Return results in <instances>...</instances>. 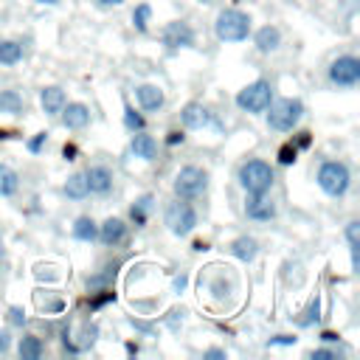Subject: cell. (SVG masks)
I'll use <instances>...</instances> for the list:
<instances>
[{"label":"cell","mask_w":360,"mask_h":360,"mask_svg":"<svg viewBox=\"0 0 360 360\" xmlns=\"http://www.w3.org/2000/svg\"><path fill=\"white\" fill-rule=\"evenodd\" d=\"M236 183L245 194H262V191H270L273 183H276V169L262 160V158H248L245 163H239L236 169Z\"/></svg>","instance_id":"1"},{"label":"cell","mask_w":360,"mask_h":360,"mask_svg":"<svg viewBox=\"0 0 360 360\" xmlns=\"http://www.w3.org/2000/svg\"><path fill=\"white\" fill-rule=\"evenodd\" d=\"M253 31V20L242 8H222L214 20V37L219 42H245Z\"/></svg>","instance_id":"2"},{"label":"cell","mask_w":360,"mask_h":360,"mask_svg":"<svg viewBox=\"0 0 360 360\" xmlns=\"http://www.w3.org/2000/svg\"><path fill=\"white\" fill-rule=\"evenodd\" d=\"M315 183H318V188H321L326 197L340 200V197H346L349 188H352V169H349V163H343V160H323V163L318 166Z\"/></svg>","instance_id":"3"},{"label":"cell","mask_w":360,"mask_h":360,"mask_svg":"<svg viewBox=\"0 0 360 360\" xmlns=\"http://www.w3.org/2000/svg\"><path fill=\"white\" fill-rule=\"evenodd\" d=\"M264 112H267V127L270 129H276V132H292L301 124L307 107H304L301 98L284 96V98H273Z\"/></svg>","instance_id":"4"},{"label":"cell","mask_w":360,"mask_h":360,"mask_svg":"<svg viewBox=\"0 0 360 360\" xmlns=\"http://www.w3.org/2000/svg\"><path fill=\"white\" fill-rule=\"evenodd\" d=\"M273 98H276V87H273L270 79H253L250 84H245V87L233 96L236 107H239L242 112H248V115H262V112L270 107Z\"/></svg>","instance_id":"5"},{"label":"cell","mask_w":360,"mask_h":360,"mask_svg":"<svg viewBox=\"0 0 360 360\" xmlns=\"http://www.w3.org/2000/svg\"><path fill=\"white\" fill-rule=\"evenodd\" d=\"M197 222H200V217H197V208L191 205V200L174 197L172 202H166V208H163V225L169 228L172 236H177V239L188 236L197 228Z\"/></svg>","instance_id":"6"},{"label":"cell","mask_w":360,"mask_h":360,"mask_svg":"<svg viewBox=\"0 0 360 360\" xmlns=\"http://www.w3.org/2000/svg\"><path fill=\"white\" fill-rule=\"evenodd\" d=\"M208 172L202 166H194V163H186L180 166V172L174 174L172 180V191L174 197L180 200H200L205 191H208Z\"/></svg>","instance_id":"7"},{"label":"cell","mask_w":360,"mask_h":360,"mask_svg":"<svg viewBox=\"0 0 360 360\" xmlns=\"http://www.w3.org/2000/svg\"><path fill=\"white\" fill-rule=\"evenodd\" d=\"M326 79H329V84H335L340 90H354L360 82V59L354 53L335 56L326 68Z\"/></svg>","instance_id":"8"},{"label":"cell","mask_w":360,"mask_h":360,"mask_svg":"<svg viewBox=\"0 0 360 360\" xmlns=\"http://www.w3.org/2000/svg\"><path fill=\"white\" fill-rule=\"evenodd\" d=\"M245 217L250 222H273L278 217V205L276 200L270 197V191H262V194H245V205H242Z\"/></svg>","instance_id":"9"},{"label":"cell","mask_w":360,"mask_h":360,"mask_svg":"<svg viewBox=\"0 0 360 360\" xmlns=\"http://www.w3.org/2000/svg\"><path fill=\"white\" fill-rule=\"evenodd\" d=\"M160 42H163L166 51H180V48H194L197 37H194V28L186 20H172V22L163 25Z\"/></svg>","instance_id":"10"},{"label":"cell","mask_w":360,"mask_h":360,"mask_svg":"<svg viewBox=\"0 0 360 360\" xmlns=\"http://www.w3.org/2000/svg\"><path fill=\"white\" fill-rule=\"evenodd\" d=\"M84 180H87V191L96 197H107L115 186V174L107 163H90L84 169Z\"/></svg>","instance_id":"11"},{"label":"cell","mask_w":360,"mask_h":360,"mask_svg":"<svg viewBox=\"0 0 360 360\" xmlns=\"http://www.w3.org/2000/svg\"><path fill=\"white\" fill-rule=\"evenodd\" d=\"M180 124L186 129H205V127H217L214 112L202 104V101H186L180 110Z\"/></svg>","instance_id":"12"},{"label":"cell","mask_w":360,"mask_h":360,"mask_svg":"<svg viewBox=\"0 0 360 360\" xmlns=\"http://www.w3.org/2000/svg\"><path fill=\"white\" fill-rule=\"evenodd\" d=\"M127 236H129V225L121 217H107L104 222H98L96 242H101L104 248H118V245L127 242Z\"/></svg>","instance_id":"13"},{"label":"cell","mask_w":360,"mask_h":360,"mask_svg":"<svg viewBox=\"0 0 360 360\" xmlns=\"http://www.w3.org/2000/svg\"><path fill=\"white\" fill-rule=\"evenodd\" d=\"M135 101H138V110H141V112H158V110H163V104H166V93H163L160 84L143 82V84L135 87Z\"/></svg>","instance_id":"14"},{"label":"cell","mask_w":360,"mask_h":360,"mask_svg":"<svg viewBox=\"0 0 360 360\" xmlns=\"http://www.w3.org/2000/svg\"><path fill=\"white\" fill-rule=\"evenodd\" d=\"M59 121H62L65 129H73V132H76V129L90 127L93 112H90V107L82 104V101H65V107L59 110Z\"/></svg>","instance_id":"15"},{"label":"cell","mask_w":360,"mask_h":360,"mask_svg":"<svg viewBox=\"0 0 360 360\" xmlns=\"http://www.w3.org/2000/svg\"><path fill=\"white\" fill-rule=\"evenodd\" d=\"M250 37H253V48H256V53H262V56L276 53V51L281 48V31H278V25H270V22H267V25L250 31Z\"/></svg>","instance_id":"16"},{"label":"cell","mask_w":360,"mask_h":360,"mask_svg":"<svg viewBox=\"0 0 360 360\" xmlns=\"http://www.w3.org/2000/svg\"><path fill=\"white\" fill-rule=\"evenodd\" d=\"M129 152H132L138 160L152 163V160H158V138L149 135L146 129H138V132H132V138H129Z\"/></svg>","instance_id":"17"},{"label":"cell","mask_w":360,"mask_h":360,"mask_svg":"<svg viewBox=\"0 0 360 360\" xmlns=\"http://www.w3.org/2000/svg\"><path fill=\"white\" fill-rule=\"evenodd\" d=\"M228 248H231V256L239 259L242 264H253L256 256H259V239H253V236H248V233L236 236Z\"/></svg>","instance_id":"18"},{"label":"cell","mask_w":360,"mask_h":360,"mask_svg":"<svg viewBox=\"0 0 360 360\" xmlns=\"http://www.w3.org/2000/svg\"><path fill=\"white\" fill-rule=\"evenodd\" d=\"M65 101H68V96H65V90L59 84H48V87L39 90V107H42L45 115H59Z\"/></svg>","instance_id":"19"},{"label":"cell","mask_w":360,"mask_h":360,"mask_svg":"<svg viewBox=\"0 0 360 360\" xmlns=\"http://www.w3.org/2000/svg\"><path fill=\"white\" fill-rule=\"evenodd\" d=\"M70 236H73L76 242L93 245V242H96V236H98V222H96L93 217L82 214V217H76V219H73V225H70Z\"/></svg>","instance_id":"20"},{"label":"cell","mask_w":360,"mask_h":360,"mask_svg":"<svg viewBox=\"0 0 360 360\" xmlns=\"http://www.w3.org/2000/svg\"><path fill=\"white\" fill-rule=\"evenodd\" d=\"M152 205H155V194H141L132 205H129V222L135 225V228H143L146 222H149V214H152Z\"/></svg>","instance_id":"21"},{"label":"cell","mask_w":360,"mask_h":360,"mask_svg":"<svg viewBox=\"0 0 360 360\" xmlns=\"http://www.w3.org/2000/svg\"><path fill=\"white\" fill-rule=\"evenodd\" d=\"M17 354H20L22 360H37V357H42V354H45V343H42V338L25 332V335L17 340Z\"/></svg>","instance_id":"22"},{"label":"cell","mask_w":360,"mask_h":360,"mask_svg":"<svg viewBox=\"0 0 360 360\" xmlns=\"http://www.w3.org/2000/svg\"><path fill=\"white\" fill-rule=\"evenodd\" d=\"M62 194H65L68 200H84V197H90V191H87V180H84V172H73V174L65 180Z\"/></svg>","instance_id":"23"},{"label":"cell","mask_w":360,"mask_h":360,"mask_svg":"<svg viewBox=\"0 0 360 360\" xmlns=\"http://www.w3.org/2000/svg\"><path fill=\"white\" fill-rule=\"evenodd\" d=\"M25 110V98L20 96V90H0V112L6 115H22Z\"/></svg>","instance_id":"24"},{"label":"cell","mask_w":360,"mask_h":360,"mask_svg":"<svg viewBox=\"0 0 360 360\" xmlns=\"http://www.w3.org/2000/svg\"><path fill=\"white\" fill-rule=\"evenodd\" d=\"M20 191V174L8 163H0V197H14Z\"/></svg>","instance_id":"25"},{"label":"cell","mask_w":360,"mask_h":360,"mask_svg":"<svg viewBox=\"0 0 360 360\" xmlns=\"http://www.w3.org/2000/svg\"><path fill=\"white\" fill-rule=\"evenodd\" d=\"M318 321H321V295L315 292V298L307 304V309L295 318V326H298V329H309V326H315Z\"/></svg>","instance_id":"26"},{"label":"cell","mask_w":360,"mask_h":360,"mask_svg":"<svg viewBox=\"0 0 360 360\" xmlns=\"http://www.w3.org/2000/svg\"><path fill=\"white\" fill-rule=\"evenodd\" d=\"M17 62H22V45L17 39H0V65L11 68Z\"/></svg>","instance_id":"27"},{"label":"cell","mask_w":360,"mask_h":360,"mask_svg":"<svg viewBox=\"0 0 360 360\" xmlns=\"http://www.w3.org/2000/svg\"><path fill=\"white\" fill-rule=\"evenodd\" d=\"M357 231H360V222H357V219H349L346 228H343V236H346V245H349V253H352V270H354V273H357V250H360Z\"/></svg>","instance_id":"28"},{"label":"cell","mask_w":360,"mask_h":360,"mask_svg":"<svg viewBox=\"0 0 360 360\" xmlns=\"http://www.w3.org/2000/svg\"><path fill=\"white\" fill-rule=\"evenodd\" d=\"M149 20H152V6L149 3H138L132 8V28L138 34H146L149 31Z\"/></svg>","instance_id":"29"},{"label":"cell","mask_w":360,"mask_h":360,"mask_svg":"<svg viewBox=\"0 0 360 360\" xmlns=\"http://www.w3.org/2000/svg\"><path fill=\"white\" fill-rule=\"evenodd\" d=\"M124 127L129 132H138V129H146V115L141 110H135L132 104H124Z\"/></svg>","instance_id":"30"},{"label":"cell","mask_w":360,"mask_h":360,"mask_svg":"<svg viewBox=\"0 0 360 360\" xmlns=\"http://www.w3.org/2000/svg\"><path fill=\"white\" fill-rule=\"evenodd\" d=\"M276 158H278V163H281V166H292V163L298 160V146L290 141V143H284V146L278 149V155H276Z\"/></svg>","instance_id":"31"},{"label":"cell","mask_w":360,"mask_h":360,"mask_svg":"<svg viewBox=\"0 0 360 360\" xmlns=\"http://www.w3.org/2000/svg\"><path fill=\"white\" fill-rule=\"evenodd\" d=\"M309 357H312V360H340V357H343V352H340V349L321 346V349H312V352H309Z\"/></svg>","instance_id":"32"},{"label":"cell","mask_w":360,"mask_h":360,"mask_svg":"<svg viewBox=\"0 0 360 360\" xmlns=\"http://www.w3.org/2000/svg\"><path fill=\"white\" fill-rule=\"evenodd\" d=\"M8 323H11V326H25V323H28L25 309H22V307H17V304H14V307H8Z\"/></svg>","instance_id":"33"},{"label":"cell","mask_w":360,"mask_h":360,"mask_svg":"<svg viewBox=\"0 0 360 360\" xmlns=\"http://www.w3.org/2000/svg\"><path fill=\"white\" fill-rule=\"evenodd\" d=\"M45 143H48V132H37V135H34V138H31L25 146H28V152H31V155H39Z\"/></svg>","instance_id":"34"},{"label":"cell","mask_w":360,"mask_h":360,"mask_svg":"<svg viewBox=\"0 0 360 360\" xmlns=\"http://www.w3.org/2000/svg\"><path fill=\"white\" fill-rule=\"evenodd\" d=\"M82 349H87V346H93L96 343V338H98V323H87L84 326V332H82Z\"/></svg>","instance_id":"35"},{"label":"cell","mask_w":360,"mask_h":360,"mask_svg":"<svg viewBox=\"0 0 360 360\" xmlns=\"http://www.w3.org/2000/svg\"><path fill=\"white\" fill-rule=\"evenodd\" d=\"M298 338L295 335H273V338H267V349L270 346H292Z\"/></svg>","instance_id":"36"},{"label":"cell","mask_w":360,"mask_h":360,"mask_svg":"<svg viewBox=\"0 0 360 360\" xmlns=\"http://www.w3.org/2000/svg\"><path fill=\"white\" fill-rule=\"evenodd\" d=\"M65 307H68V304H65L62 298H56V301H48V304H42V309H45L48 315H59V312H65Z\"/></svg>","instance_id":"37"},{"label":"cell","mask_w":360,"mask_h":360,"mask_svg":"<svg viewBox=\"0 0 360 360\" xmlns=\"http://www.w3.org/2000/svg\"><path fill=\"white\" fill-rule=\"evenodd\" d=\"M186 287H188V273H180V276L172 278V290L174 292H186Z\"/></svg>","instance_id":"38"},{"label":"cell","mask_w":360,"mask_h":360,"mask_svg":"<svg viewBox=\"0 0 360 360\" xmlns=\"http://www.w3.org/2000/svg\"><path fill=\"white\" fill-rule=\"evenodd\" d=\"M202 357H208V360H225V357H228V352H225V349H219V346H211V349H205V352H202Z\"/></svg>","instance_id":"39"},{"label":"cell","mask_w":360,"mask_h":360,"mask_svg":"<svg viewBox=\"0 0 360 360\" xmlns=\"http://www.w3.org/2000/svg\"><path fill=\"white\" fill-rule=\"evenodd\" d=\"M183 141H186V132H183V129H172V132L166 135V143H169V146H177V143H183Z\"/></svg>","instance_id":"40"},{"label":"cell","mask_w":360,"mask_h":360,"mask_svg":"<svg viewBox=\"0 0 360 360\" xmlns=\"http://www.w3.org/2000/svg\"><path fill=\"white\" fill-rule=\"evenodd\" d=\"M11 349V332L8 329H0V354H6Z\"/></svg>","instance_id":"41"},{"label":"cell","mask_w":360,"mask_h":360,"mask_svg":"<svg viewBox=\"0 0 360 360\" xmlns=\"http://www.w3.org/2000/svg\"><path fill=\"white\" fill-rule=\"evenodd\" d=\"M321 343H340V335H338V332L323 329V332H321Z\"/></svg>","instance_id":"42"},{"label":"cell","mask_w":360,"mask_h":360,"mask_svg":"<svg viewBox=\"0 0 360 360\" xmlns=\"http://www.w3.org/2000/svg\"><path fill=\"white\" fill-rule=\"evenodd\" d=\"M62 155H65V160H76V146H73V143H65Z\"/></svg>","instance_id":"43"},{"label":"cell","mask_w":360,"mask_h":360,"mask_svg":"<svg viewBox=\"0 0 360 360\" xmlns=\"http://www.w3.org/2000/svg\"><path fill=\"white\" fill-rule=\"evenodd\" d=\"M295 146H298V149L309 146V132H298V141H295Z\"/></svg>","instance_id":"44"},{"label":"cell","mask_w":360,"mask_h":360,"mask_svg":"<svg viewBox=\"0 0 360 360\" xmlns=\"http://www.w3.org/2000/svg\"><path fill=\"white\" fill-rule=\"evenodd\" d=\"M6 262V242H3V236H0V264Z\"/></svg>","instance_id":"45"},{"label":"cell","mask_w":360,"mask_h":360,"mask_svg":"<svg viewBox=\"0 0 360 360\" xmlns=\"http://www.w3.org/2000/svg\"><path fill=\"white\" fill-rule=\"evenodd\" d=\"M34 3H39V6H59L62 0H34Z\"/></svg>","instance_id":"46"},{"label":"cell","mask_w":360,"mask_h":360,"mask_svg":"<svg viewBox=\"0 0 360 360\" xmlns=\"http://www.w3.org/2000/svg\"><path fill=\"white\" fill-rule=\"evenodd\" d=\"M98 3H101V6H121L124 0H98Z\"/></svg>","instance_id":"47"},{"label":"cell","mask_w":360,"mask_h":360,"mask_svg":"<svg viewBox=\"0 0 360 360\" xmlns=\"http://www.w3.org/2000/svg\"><path fill=\"white\" fill-rule=\"evenodd\" d=\"M197 3H211V0H197Z\"/></svg>","instance_id":"48"}]
</instances>
